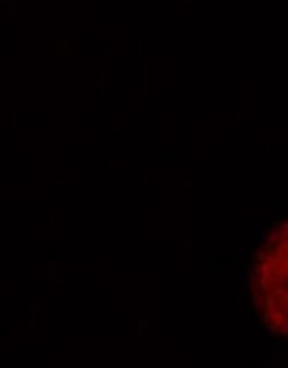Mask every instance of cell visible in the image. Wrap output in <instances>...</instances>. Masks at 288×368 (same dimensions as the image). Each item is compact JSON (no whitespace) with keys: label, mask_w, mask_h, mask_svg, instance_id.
<instances>
[{"label":"cell","mask_w":288,"mask_h":368,"mask_svg":"<svg viewBox=\"0 0 288 368\" xmlns=\"http://www.w3.org/2000/svg\"><path fill=\"white\" fill-rule=\"evenodd\" d=\"M260 257L263 264L258 267L256 283L262 287L265 311L276 317L274 328L288 334V223L281 225Z\"/></svg>","instance_id":"1"}]
</instances>
